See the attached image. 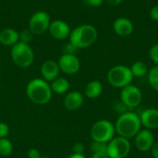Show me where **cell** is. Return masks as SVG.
<instances>
[{
	"label": "cell",
	"mask_w": 158,
	"mask_h": 158,
	"mask_svg": "<svg viewBox=\"0 0 158 158\" xmlns=\"http://www.w3.org/2000/svg\"><path fill=\"white\" fill-rule=\"evenodd\" d=\"M142 127L140 116L131 110L119 115L115 123V130L118 136L128 140L134 138L142 130Z\"/></svg>",
	"instance_id": "6da1fadb"
},
{
	"label": "cell",
	"mask_w": 158,
	"mask_h": 158,
	"mask_svg": "<svg viewBox=\"0 0 158 158\" xmlns=\"http://www.w3.org/2000/svg\"><path fill=\"white\" fill-rule=\"evenodd\" d=\"M27 97L36 105H45L52 99L53 92L50 83L44 79L36 78L30 81L26 86Z\"/></svg>",
	"instance_id": "7a4b0ae2"
},
{
	"label": "cell",
	"mask_w": 158,
	"mask_h": 158,
	"mask_svg": "<svg viewBox=\"0 0 158 158\" xmlns=\"http://www.w3.org/2000/svg\"><path fill=\"white\" fill-rule=\"evenodd\" d=\"M98 37L96 28L91 24H82L70 31L69 36V43L77 49H83L93 45Z\"/></svg>",
	"instance_id": "3957f363"
},
{
	"label": "cell",
	"mask_w": 158,
	"mask_h": 158,
	"mask_svg": "<svg viewBox=\"0 0 158 158\" xmlns=\"http://www.w3.org/2000/svg\"><path fill=\"white\" fill-rule=\"evenodd\" d=\"M133 78L131 68L125 65H117L112 67L106 75L108 83L111 86L119 89L131 84Z\"/></svg>",
	"instance_id": "277c9868"
},
{
	"label": "cell",
	"mask_w": 158,
	"mask_h": 158,
	"mask_svg": "<svg viewBox=\"0 0 158 158\" xmlns=\"http://www.w3.org/2000/svg\"><path fill=\"white\" fill-rule=\"evenodd\" d=\"M116 134L115 124L107 119H100L94 122L91 128L90 135L93 141L109 143Z\"/></svg>",
	"instance_id": "5b68a950"
},
{
	"label": "cell",
	"mask_w": 158,
	"mask_h": 158,
	"mask_svg": "<svg viewBox=\"0 0 158 158\" xmlns=\"http://www.w3.org/2000/svg\"><path fill=\"white\" fill-rule=\"evenodd\" d=\"M13 62L19 68L30 67L34 60V53L29 44L19 42L11 47L10 52Z\"/></svg>",
	"instance_id": "8992f818"
},
{
	"label": "cell",
	"mask_w": 158,
	"mask_h": 158,
	"mask_svg": "<svg viewBox=\"0 0 158 158\" xmlns=\"http://www.w3.org/2000/svg\"><path fill=\"white\" fill-rule=\"evenodd\" d=\"M131 145L130 140L117 136L107 143L106 154L109 158H126L131 153Z\"/></svg>",
	"instance_id": "52a82bcc"
},
{
	"label": "cell",
	"mask_w": 158,
	"mask_h": 158,
	"mask_svg": "<svg viewBox=\"0 0 158 158\" xmlns=\"http://www.w3.org/2000/svg\"><path fill=\"white\" fill-rule=\"evenodd\" d=\"M51 18L45 11H36L29 20V29L34 35H42L48 31Z\"/></svg>",
	"instance_id": "ba28073f"
},
{
	"label": "cell",
	"mask_w": 158,
	"mask_h": 158,
	"mask_svg": "<svg viewBox=\"0 0 158 158\" xmlns=\"http://www.w3.org/2000/svg\"><path fill=\"white\" fill-rule=\"evenodd\" d=\"M119 98L129 109H132L141 105L143 101V93L139 87L130 84L121 89Z\"/></svg>",
	"instance_id": "9c48e42d"
},
{
	"label": "cell",
	"mask_w": 158,
	"mask_h": 158,
	"mask_svg": "<svg viewBox=\"0 0 158 158\" xmlns=\"http://www.w3.org/2000/svg\"><path fill=\"white\" fill-rule=\"evenodd\" d=\"M57 63L60 71H62L67 75L76 74L81 69V61L76 55L63 54L59 57Z\"/></svg>",
	"instance_id": "30bf717a"
},
{
	"label": "cell",
	"mask_w": 158,
	"mask_h": 158,
	"mask_svg": "<svg viewBox=\"0 0 158 158\" xmlns=\"http://www.w3.org/2000/svg\"><path fill=\"white\" fill-rule=\"evenodd\" d=\"M155 142L156 141L152 131L147 129H142L134 137L135 147L143 153L151 151Z\"/></svg>",
	"instance_id": "8fae6325"
},
{
	"label": "cell",
	"mask_w": 158,
	"mask_h": 158,
	"mask_svg": "<svg viewBox=\"0 0 158 158\" xmlns=\"http://www.w3.org/2000/svg\"><path fill=\"white\" fill-rule=\"evenodd\" d=\"M48 31L53 38L56 40H65L69 38L71 31L69 25L66 21L62 19H55L51 21Z\"/></svg>",
	"instance_id": "7c38bea8"
},
{
	"label": "cell",
	"mask_w": 158,
	"mask_h": 158,
	"mask_svg": "<svg viewBox=\"0 0 158 158\" xmlns=\"http://www.w3.org/2000/svg\"><path fill=\"white\" fill-rule=\"evenodd\" d=\"M140 116L142 126L144 129L153 131L158 129V109L147 108L143 110Z\"/></svg>",
	"instance_id": "4fadbf2b"
},
{
	"label": "cell",
	"mask_w": 158,
	"mask_h": 158,
	"mask_svg": "<svg viewBox=\"0 0 158 158\" xmlns=\"http://www.w3.org/2000/svg\"><path fill=\"white\" fill-rule=\"evenodd\" d=\"M60 69L58 63L54 60H46L41 66V75L42 79L47 82H51L57 77H59Z\"/></svg>",
	"instance_id": "5bb4252c"
},
{
	"label": "cell",
	"mask_w": 158,
	"mask_h": 158,
	"mask_svg": "<svg viewBox=\"0 0 158 158\" xmlns=\"http://www.w3.org/2000/svg\"><path fill=\"white\" fill-rule=\"evenodd\" d=\"M83 102L84 97L82 94L79 91H72L67 94L64 98L63 104L66 109L69 111H75L82 106Z\"/></svg>",
	"instance_id": "9a60e30c"
},
{
	"label": "cell",
	"mask_w": 158,
	"mask_h": 158,
	"mask_svg": "<svg viewBox=\"0 0 158 158\" xmlns=\"http://www.w3.org/2000/svg\"><path fill=\"white\" fill-rule=\"evenodd\" d=\"M113 30L117 35L127 37L132 33L134 26L131 20L128 18H118L113 23Z\"/></svg>",
	"instance_id": "2e32d148"
},
{
	"label": "cell",
	"mask_w": 158,
	"mask_h": 158,
	"mask_svg": "<svg viewBox=\"0 0 158 158\" xmlns=\"http://www.w3.org/2000/svg\"><path fill=\"white\" fill-rule=\"evenodd\" d=\"M19 42V32L12 28H6L0 31V44L5 46H13Z\"/></svg>",
	"instance_id": "e0dca14e"
},
{
	"label": "cell",
	"mask_w": 158,
	"mask_h": 158,
	"mask_svg": "<svg viewBox=\"0 0 158 158\" xmlns=\"http://www.w3.org/2000/svg\"><path fill=\"white\" fill-rule=\"evenodd\" d=\"M103 92V84L99 81H92L88 82L84 88L85 96L90 99H95L101 95Z\"/></svg>",
	"instance_id": "ac0fdd59"
},
{
	"label": "cell",
	"mask_w": 158,
	"mask_h": 158,
	"mask_svg": "<svg viewBox=\"0 0 158 158\" xmlns=\"http://www.w3.org/2000/svg\"><path fill=\"white\" fill-rule=\"evenodd\" d=\"M50 87L53 93L56 94H65L69 89V81L63 77H57L51 81Z\"/></svg>",
	"instance_id": "d6986e66"
},
{
	"label": "cell",
	"mask_w": 158,
	"mask_h": 158,
	"mask_svg": "<svg viewBox=\"0 0 158 158\" xmlns=\"http://www.w3.org/2000/svg\"><path fill=\"white\" fill-rule=\"evenodd\" d=\"M131 70L133 77H136V78H143L148 73L147 66L143 61L134 62L131 67Z\"/></svg>",
	"instance_id": "ffe728a7"
},
{
	"label": "cell",
	"mask_w": 158,
	"mask_h": 158,
	"mask_svg": "<svg viewBox=\"0 0 158 158\" xmlns=\"http://www.w3.org/2000/svg\"><path fill=\"white\" fill-rule=\"evenodd\" d=\"M13 143L7 138L0 139V156L6 157L9 156L13 152Z\"/></svg>",
	"instance_id": "44dd1931"
},
{
	"label": "cell",
	"mask_w": 158,
	"mask_h": 158,
	"mask_svg": "<svg viewBox=\"0 0 158 158\" xmlns=\"http://www.w3.org/2000/svg\"><path fill=\"white\" fill-rule=\"evenodd\" d=\"M148 82L150 86L158 93V65L154 66L148 71Z\"/></svg>",
	"instance_id": "7402d4cb"
},
{
	"label": "cell",
	"mask_w": 158,
	"mask_h": 158,
	"mask_svg": "<svg viewBox=\"0 0 158 158\" xmlns=\"http://www.w3.org/2000/svg\"><path fill=\"white\" fill-rule=\"evenodd\" d=\"M107 143L93 141L90 144V150L93 154L96 153H106Z\"/></svg>",
	"instance_id": "603a6c76"
},
{
	"label": "cell",
	"mask_w": 158,
	"mask_h": 158,
	"mask_svg": "<svg viewBox=\"0 0 158 158\" xmlns=\"http://www.w3.org/2000/svg\"><path fill=\"white\" fill-rule=\"evenodd\" d=\"M33 33L31 31L30 29H25L22 31L19 32V42L25 43V44H30L33 38Z\"/></svg>",
	"instance_id": "cb8c5ba5"
},
{
	"label": "cell",
	"mask_w": 158,
	"mask_h": 158,
	"mask_svg": "<svg viewBox=\"0 0 158 158\" xmlns=\"http://www.w3.org/2000/svg\"><path fill=\"white\" fill-rule=\"evenodd\" d=\"M149 56H150L151 60L156 65H158V44H154L150 48V50H149Z\"/></svg>",
	"instance_id": "d4e9b609"
},
{
	"label": "cell",
	"mask_w": 158,
	"mask_h": 158,
	"mask_svg": "<svg viewBox=\"0 0 158 158\" xmlns=\"http://www.w3.org/2000/svg\"><path fill=\"white\" fill-rule=\"evenodd\" d=\"M9 133V126L5 122H0V139L6 138Z\"/></svg>",
	"instance_id": "484cf974"
},
{
	"label": "cell",
	"mask_w": 158,
	"mask_h": 158,
	"mask_svg": "<svg viewBox=\"0 0 158 158\" xmlns=\"http://www.w3.org/2000/svg\"><path fill=\"white\" fill-rule=\"evenodd\" d=\"M84 150H85V147H84V145H83L82 143H74V145L72 147L73 154L83 155Z\"/></svg>",
	"instance_id": "4316f807"
},
{
	"label": "cell",
	"mask_w": 158,
	"mask_h": 158,
	"mask_svg": "<svg viewBox=\"0 0 158 158\" xmlns=\"http://www.w3.org/2000/svg\"><path fill=\"white\" fill-rule=\"evenodd\" d=\"M63 50H64V54H70V55H75L76 54V52H77V48L72 44H70L69 42L67 44H65L64 45V48H63Z\"/></svg>",
	"instance_id": "83f0119b"
},
{
	"label": "cell",
	"mask_w": 158,
	"mask_h": 158,
	"mask_svg": "<svg viewBox=\"0 0 158 158\" xmlns=\"http://www.w3.org/2000/svg\"><path fill=\"white\" fill-rule=\"evenodd\" d=\"M27 156H28V158H40L42 156H41L38 149L31 148L27 151Z\"/></svg>",
	"instance_id": "f1b7e54d"
},
{
	"label": "cell",
	"mask_w": 158,
	"mask_h": 158,
	"mask_svg": "<svg viewBox=\"0 0 158 158\" xmlns=\"http://www.w3.org/2000/svg\"><path fill=\"white\" fill-rule=\"evenodd\" d=\"M85 3L90 6H93V7H98L100 6L105 0H84Z\"/></svg>",
	"instance_id": "f546056e"
},
{
	"label": "cell",
	"mask_w": 158,
	"mask_h": 158,
	"mask_svg": "<svg viewBox=\"0 0 158 158\" xmlns=\"http://www.w3.org/2000/svg\"><path fill=\"white\" fill-rule=\"evenodd\" d=\"M150 17L153 20L158 21V5L154 6L150 10Z\"/></svg>",
	"instance_id": "4dcf8cb0"
},
{
	"label": "cell",
	"mask_w": 158,
	"mask_h": 158,
	"mask_svg": "<svg viewBox=\"0 0 158 158\" xmlns=\"http://www.w3.org/2000/svg\"><path fill=\"white\" fill-rule=\"evenodd\" d=\"M151 154H152V156L153 158H158V141L155 142L152 149H151Z\"/></svg>",
	"instance_id": "1f68e13d"
},
{
	"label": "cell",
	"mask_w": 158,
	"mask_h": 158,
	"mask_svg": "<svg viewBox=\"0 0 158 158\" xmlns=\"http://www.w3.org/2000/svg\"><path fill=\"white\" fill-rule=\"evenodd\" d=\"M106 3H107L108 5L113 6H118V5H120V4L123 2V0H106Z\"/></svg>",
	"instance_id": "d6a6232c"
},
{
	"label": "cell",
	"mask_w": 158,
	"mask_h": 158,
	"mask_svg": "<svg viewBox=\"0 0 158 158\" xmlns=\"http://www.w3.org/2000/svg\"><path fill=\"white\" fill-rule=\"evenodd\" d=\"M91 158H109L106 153H96V154H93Z\"/></svg>",
	"instance_id": "836d02e7"
},
{
	"label": "cell",
	"mask_w": 158,
	"mask_h": 158,
	"mask_svg": "<svg viewBox=\"0 0 158 158\" xmlns=\"http://www.w3.org/2000/svg\"><path fill=\"white\" fill-rule=\"evenodd\" d=\"M68 158H86L84 155H78V154H72Z\"/></svg>",
	"instance_id": "e575fe53"
},
{
	"label": "cell",
	"mask_w": 158,
	"mask_h": 158,
	"mask_svg": "<svg viewBox=\"0 0 158 158\" xmlns=\"http://www.w3.org/2000/svg\"><path fill=\"white\" fill-rule=\"evenodd\" d=\"M40 158H52L51 156H42Z\"/></svg>",
	"instance_id": "d590c367"
}]
</instances>
